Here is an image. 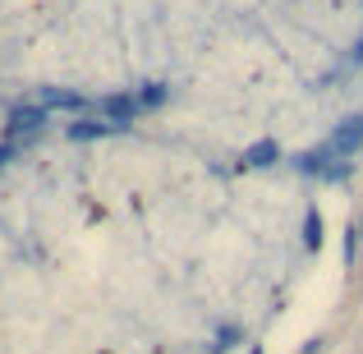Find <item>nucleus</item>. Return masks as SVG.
<instances>
[{"label":"nucleus","mask_w":363,"mask_h":354,"mask_svg":"<svg viewBox=\"0 0 363 354\" xmlns=\"http://www.w3.org/2000/svg\"><path fill=\"white\" fill-rule=\"evenodd\" d=\"M46 120H51V111H46L42 101H33V106H14V111H9V120H5V138L9 143H23V138H33V133H42Z\"/></svg>","instance_id":"nucleus-1"},{"label":"nucleus","mask_w":363,"mask_h":354,"mask_svg":"<svg viewBox=\"0 0 363 354\" xmlns=\"http://www.w3.org/2000/svg\"><path fill=\"white\" fill-rule=\"evenodd\" d=\"M322 148L336 152V157H345V161L359 157V152H363V116H345L336 129L327 133V143H322Z\"/></svg>","instance_id":"nucleus-2"},{"label":"nucleus","mask_w":363,"mask_h":354,"mask_svg":"<svg viewBox=\"0 0 363 354\" xmlns=\"http://www.w3.org/2000/svg\"><path fill=\"white\" fill-rule=\"evenodd\" d=\"M37 101H42L46 111H88L92 106L83 92H65V88H42V92H37Z\"/></svg>","instance_id":"nucleus-3"},{"label":"nucleus","mask_w":363,"mask_h":354,"mask_svg":"<svg viewBox=\"0 0 363 354\" xmlns=\"http://www.w3.org/2000/svg\"><path fill=\"white\" fill-rule=\"evenodd\" d=\"M101 111L111 116V124H116V129H129V120L138 116V97H129V92H111V97L101 101Z\"/></svg>","instance_id":"nucleus-4"},{"label":"nucleus","mask_w":363,"mask_h":354,"mask_svg":"<svg viewBox=\"0 0 363 354\" xmlns=\"http://www.w3.org/2000/svg\"><path fill=\"white\" fill-rule=\"evenodd\" d=\"M65 133H69L74 143H88V138H111V133H120V129H116V124H106V120H74Z\"/></svg>","instance_id":"nucleus-5"},{"label":"nucleus","mask_w":363,"mask_h":354,"mask_svg":"<svg viewBox=\"0 0 363 354\" xmlns=\"http://www.w3.org/2000/svg\"><path fill=\"white\" fill-rule=\"evenodd\" d=\"M276 157H281V148H276L272 138H267V143H253V148L244 152V161H248L253 170H257V166H262V170H267V166H276Z\"/></svg>","instance_id":"nucleus-6"},{"label":"nucleus","mask_w":363,"mask_h":354,"mask_svg":"<svg viewBox=\"0 0 363 354\" xmlns=\"http://www.w3.org/2000/svg\"><path fill=\"white\" fill-rule=\"evenodd\" d=\"M170 92H166V83H143V92H138V106H161V101H166Z\"/></svg>","instance_id":"nucleus-7"},{"label":"nucleus","mask_w":363,"mask_h":354,"mask_svg":"<svg viewBox=\"0 0 363 354\" xmlns=\"http://www.w3.org/2000/svg\"><path fill=\"white\" fill-rule=\"evenodd\" d=\"M303 244H308V248L322 244V216L313 212V207H308V216H303Z\"/></svg>","instance_id":"nucleus-8"},{"label":"nucleus","mask_w":363,"mask_h":354,"mask_svg":"<svg viewBox=\"0 0 363 354\" xmlns=\"http://www.w3.org/2000/svg\"><path fill=\"white\" fill-rule=\"evenodd\" d=\"M354 258H359V231L350 226L345 231V262H354Z\"/></svg>","instance_id":"nucleus-9"},{"label":"nucleus","mask_w":363,"mask_h":354,"mask_svg":"<svg viewBox=\"0 0 363 354\" xmlns=\"http://www.w3.org/2000/svg\"><path fill=\"white\" fill-rule=\"evenodd\" d=\"M14 152H18V143H9V138H5V143H0V170H5V166H9V161H14Z\"/></svg>","instance_id":"nucleus-10"},{"label":"nucleus","mask_w":363,"mask_h":354,"mask_svg":"<svg viewBox=\"0 0 363 354\" xmlns=\"http://www.w3.org/2000/svg\"><path fill=\"white\" fill-rule=\"evenodd\" d=\"M354 60L363 65V37H359V42H354Z\"/></svg>","instance_id":"nucleus-11"},{"label":"nucleus","mask_w":363,"mask_h":354,"mask_svg":"<svg viewBox=\"0 0 363 354\" xmlns=\"http://www.w3.org/2000/svg\"><path fill=\"white\" fill-rule=\"evenodd\" d=\"M248 354H262V345H253V350H248Z\"/></svg>","instance_id":"nucleus-12"}]
</instances>
